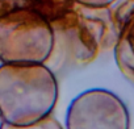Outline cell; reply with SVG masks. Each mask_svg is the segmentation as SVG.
<instances>
[{
  "mask_svg": "<svg viewBox=\"0 0 134 129\" xmlns=\"http://www.w3.org/2000/svg\"><path fill=\"white\" fill-rule=\"evenodd\" d=\"M58 99V83L45 63L0 64V115L13 126L50 116Z\"/></svg>",
  "mask_w": 134,
  "mask_h": 129,
  "instance_id": "1",
  "label": "cell"
},
{
  "mask_svg": "<svg viewBox=\"0 0 134 129\" xmlns=\"http://www.w3.org/2000/svg\"><path fill=\"white\" fill-rule=\"evenodd\" d=\"M130 116L113 92L92 88L79 94L69 105L66 129H129Z\"/></svg>",
  "mask_w": 134,
  "mask_h": 129,
  "instance_id": "3",
  "label": "cell"
},
{
  "mask_svg": "<svg viewBox=\"0 0 134 129\" xmlns=\"http://www.w3.org/2000/svg\"><path fill=\"white\" fill-rule=\"evenodd\" d=\"M8 129H63L62 125L59 124V121L57 119H54L51 115L29 125H21V126H13L9 125Z\"/></svg>",
  "mask_w": 134,
  "mask_h": 129,
  "instance_id": "5",
  "label": "cell"
},
{
  "mask_svg": "<svg viewBox=\"0 0 134 129\" xmlns=\"http://www.w3.org/2000/svg\"><path fill=\"white\" fill-rule=\"evenodd\" d=\"M54 44L51 24L37 12L16 9L0 16L2 63H45L53 53Z\"/></svg>",
  "mask_w": 134,
  "mask_h": 129,
  "instance_id": "2",
  "label": "cell"
},
{
  "mask_svg": "<svg viewBox=\"0 0 134 129\" xmlns=\"http://www.w3.org/2000/svg\"><path fill=\"white\" fill-rule=\"evenodd\" d=\"M117 0H74V3L82 7L87 8H93V9H103V8H109L113 3Z\"/></svg>",
  "mask_w": 134,
  "mask_h": 129,
  "instance_id": "6",
  "label": "cell"
},
{
  "mask_svg": "<svg viewBox=\"0 0 134 129\" xmlns=\"http://www.w3.org/2000/svg\"><path fill=\"white\" fill-rule=\"evenodd\" d=\"M4 120H3V117H2V115H0V129H3V126H4Z\"/></svg>",
  "mask_w": 134,
  "mask_h": 129,
  "instance_id": "7",
  "label": "cell"
},
{
  "mask_svg": "<svg viewBox=\"0 0 134 129\" xmlns=\"http://www.w3.org/2000/svg\"><path fill=\"white\" fill-rule=\"evenodd\" d=\"M112 20L117 32L114 44V57L120 70L134 80V0L124 2Z\"/></svg>",
  "mask_w": 134,
  "mask_h": 129,
  "instance_id": "4",
  "label": "cell"
}]
</instances>
